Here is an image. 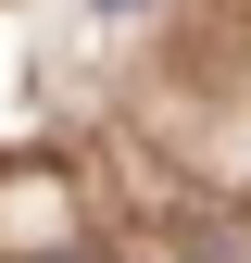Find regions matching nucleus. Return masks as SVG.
Wrapping results in <instances>:
<instances>
[{"instance_id": "obj_1", "label": "nucleus", "mask_w": 251, "mask_h": 263, "mask_svg": "<svg viewBox=\"0 0 251 263\" xmlns=\"http://www.w3.org/2000/svg\"><path fill=\"white\" fill-rule=\"evenodd\" d=\"M101 13H138V0H101Z\"/></svg>"}]
</instances>
